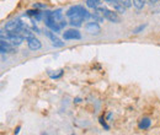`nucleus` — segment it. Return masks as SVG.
<instances>
[{
    "instance_id": "10",
    "label": "nucleus",
    "mask_w": 160,
    "mask_h": 135,
    "mask_svg": "<svg viewBox=\"0 0 160 135\" xmlns=\"http://www.w3.org/2000/svg\"><path fill=\"white\" fill-rule=\"evenodd\" d=\"M46 35H47V37L50 39V41H52V44L54 46V47H63L64 46V43H63V42L59 39V38H58L57 36H54V33H52V32H50V31H46Z\"/></svg>"
},
{
    "instance_id": "17",
    "label": "nucleus",
    "mask_w": 160,
    "mask_h": 135,
    "mask_svg": "<svg viewBox=\"0 0 160 135\" xmlns=\"http://www.w3.org/2000/svg\"><path fill=\"white\" fill-rule=\"evenodd\" d=\"M145 27H147V25H140V26H138L137 28L133 30V33H139V32H142L143 30H144Z\"/></svg>"
},
{
    "instance_id": "8",
    "label": "nucleus",
    "mask_w": 160,
    "mask_h": 135,
    "mask_svg": "<svg viewBox=\"0 0 160 135\" xmlns=\"http://www.w3.org/2000/svg\"><path fill=\"white\" fill-rule=\"evenodd\" d=\"M53 16H54V20H56L57 25L59 26L61 30L64 28V27L66 26V21L64 20V17H63V15H62V11H61V10H56V11H53Z\"/></svg>"
},
{
    "instance_id": "15",
    "label": "nucleus",
    "mask_w": 160,
    "mask_h": 135,
    "mask_svg": "<svg viewBox=\"0 0 160 135\" xmlns=\"http://www.w3.org/2000/svg\"><path fill=\"white\" fill-rule=\"evenodd\" d=\"M133 5H134L136 9L140 10V9L144 7V1H143V0H133Z\"/></svg>"
},
{
    "instance_id": "11",
    "label": "nucleus",
    "mask_w": 160,
    "mask_h": 135,
    "mask_svg": "<svg viewBox=\"0 0 160 135\" xmlns=\"http://www.w3.org/2000/svg\"><path fill=\"white\" fill-rule=\"evenodd\" d=\"M28 41V48L31 49V50H38L41 47H42V44H41V42L37 39V38H30V39H27Z\"/></svg>"
},
{
    "instance_id": "14",
    "label": "nucleus",
    "mask_w": 160,
    "mask_h": 135,
    "mask_svg": "<svg viewBox=\"0 0 160 135\" xmlns=\"http://www.w3.org/2000/svg\"><path fill=\"white\" fill-rule=\"evenodd\" d=\"M101 3H102V0H86V5L90 9H97Z\"/></svg>"
},
{
    "instance_id": "18",
    "label": "nucleus",
    "mask_w": 160,
    "mask_h": 135,
    "mask_svg": "<svg viewBox=\"0 0 160 135\" xmlns=\"http://www.w3.org/2000/svg\"><path fill=\"white\" fill-rule=\"evenodd\" d=\"M121 3H122L126 7H131V6H132V0H121Z\"/></svg>"
},
{
    "instance_id": "22",
    "label": "nucleus",
    "mask_w": 160,
    "mask_h": 135,
    "mask_svg": "<svg viewBox=\"0 0 160 135\" xmlns=\"http://www.w3.org/2000/svg\"><path fill=\"white\" fill-rule=\"evenodd\" d=\"M19 131H20V126H18V128H16V130H15V134H19Z\"/></svg>"
},
{
    "instance_id": "21",
    "label": "nucleus",
    "mask_w": 160,
    "mask_h": 135,
    "mask_svg": "<svg viewBox=\"0 0 160 135\" xmlns=\"http://www.w3.org/2000/svg\"><path fill=\"white\" fill-rule=\"evenodd\" d=\"M107 3H121V0H105Z\"/></svg>"
},
{
    "instance_id": "7",
    "label": "nucleus",
    "mask_w": 160,
    "mask_h": 135,
    "mask_svg": "<svg viewBox=\"0 0 160 135\" xmlns=\"http://www.w3.org/2000/svg\"><path fill=\"white\" fill-rule=\"evenodd\" d=\"M63 38L64 39H81V35L78 30H68L63 33Z\"/></svg>"
},
{
    "instance_id": "5",
    "label": "nucleus",
    "mask_w": 160,
    "mask_h": 135,
    "mask_svg": "<svg viewBox=\"0 0 160 135\" xmlns=\"http://www.w3.org/2000/svg\"><path fill=\"white\" fill-rule=\"evenodd\" d=\"M1 39H5L6 42H9L12 46H20L23 42L22 36H19L18 33H9V32H7V35H5V37L1 36Z\"/></svg>"
},
{
    "instance_id": "24",
    "label": "nucleus",
    "mask_w": 160,
    "mask_h": 135,
    "mask_svg": "<svg viewBox=\"0 0 160 135\" xmlns=\"http://www.w3.org/2000/svg\"><path fill=\"white\" fill-rule=\"evenodd\" d=\"M155 1H156V0H149V3H150V4H155Z\"/></svg>"
},
{
    "instance_id": "9",
    "label": "nucleus",
    "mask_w": 160,
    "mask_h": 135,
    "mask_svg": "<svg viewBox=\"0 0 160 135\" xmlns=\"http://www.w3.org/2000/svg\"><path fill=\"white\" fill-rule=\"evenodd\" d=\"M86 31L90 33V35H99V33L101 32V27H100V25L95 21H91L86 25Z\"/></svg>"
},
{
    "instance_id": "20",
    "label": "nucleus",
    "mask_w": 160,
    "mask_h": 135,
    "mask_svg": "<svg viewBox=\"0 0 160 135\" xmlns=\"http://www.w3.org/2000/svg\"><path fill=\"white\" fill-rule=\"evenodd\" d=\"M45 7H46V5H43V4H39V3L33 4V9H45Z\"/></svg>"
},
{
    "instance_id": "25",
    "label": "nucleus",
    "mask_w": 160,
    "mask_h": 135,
    "mask_svg": "<svg viewBox=\"0 0 160 135\" xmlns=\"http://www.w3.org/2000/svg\"><path fill=\"white\" fill-rule=\"evenodd\" d=\"M80 101H81L80 98H75V102H77V103H79V102H80Z\"/></svg>"
},
{
    "instance_id": "2",
    "label": "nucleus",
    "mask_w": 160,
    "mask_h": 135,
    "mask_svg": "<svg viewBox=\"0 0 160 135\" xmlns=\"http://www.w3.org/2000/svg\"><path fill=\"white\" fill-rule=\"evenodd\" d=\"M97 10L102 14V16H104L105 19H107L108 21H111L113 23H120L121 22V17L118 16V14H117V12H115L112 10H108V9H106V7H102V6H99Z\"/></svg>"
},
{
    "instance_id": "12",
    "label": "nucleus",
    "mask_w": 160,
    "mask_h": 135,
    "mask_svg": "<svg viewBox=\"0 0 160 135\" xmlns=\"http://www.w3.org/2000/svg\"><path fill=\"white\" fill-rule=\"evenodd\" d=\"M27 15L30 16V17H32L35 21H39L42 17H43V14H42L39 10L35 9V10H28L27 11Z\"/></svg>"
},
{
    "instance_id": "13",
    "label": "nucleus",
    "mask_w": 160,
    "mask_h": 135,
    "mask_svg": "<svg viewBox=\"0 0 160 135\" xmlns=\"http://www.w3.org/2000/svg\"><path fill=\"white\" fill-rule=\"evenodd\" d=\"M150 124H151V120L149 119V118H142V119L139 120V123H138V128L145 130L150 126Z\"/></svg>"
},
{
    "instance_id": "1",
    "label": "nucleus",
    "mask_w": 160,
    "mask_h": 135,
    "mask_svg": "<svg viewBox=\"0 0 160 135\" xmlns=\"http://www.w3.org/2000/svg\"><path fill=\"white\" fill-rule=\"evenodd\" d=\"M89 12L86 9H84L83 6L77 5V6H73L70 9L66 11V16L69 17V23L72 26L75 27H79L81 26V23L84 22V20L89 17Z\"/></svg>"
},
{
    "instance_id": "6",
    "label": "nucleus",
    "mask_w": 160,
    "mask_h": 135,
    "mask_svg": "<svg viewBox=\"0 0 160 135\" xmlns=\"http://www.w3.org/2000/svg\"><path fill=\"white\" fill-rule=\"evenodd\" d=\"M0 52H1V54L16 53V49H15V46L10 44L9 42H6L5 39H1V43H0Z\"/></svg>"
},
{
    "instance_id": "19",
    "label": "nucleus",
    "mask_w": 160,
    "mask_h": 135,
    "mask_svg": "<svg viewBox=\"0 0 160 135\" xmlns=\"http://www.w3.org/2000/svg\"><path fill=\"white\" fill-rule=\"evenodd\" d=\"M99 120H100V124H101V125H102V126H104V128H105L106 130H108V129H110V128H108V125H107V124L105 123V120H104V118H102V117H101V118H100V119H99Z\"/></svg>"
},
{
    "instance_id": "16",
    "label": "nucleus",
    "mask_w": 160,
    "mask_h": 135,
    "mask_svg": "<svg viewBox=\"0 0 160 135\" xmlns=\"http://www.w3.org/2000/svg\"><path fill=\"white\" fill-rule=\"evenodd\" d=\"M63 74H64L63 70H58L57 74H50V78H52V79H59V78L63 76Z\"/></svg>"
},
{
    "instance_id": "3",
    "label": "nucleus",
    "mask_w": 160,
    "mask_h": 135,
    "mask_svg": "<svg viewBox=\"0 0 160 135\" xmlns=\"http://www.w3.org/2000/svg\"><path fill=\"white\" fill-rule=\"evenodd\" d=\"M43 19H45V23H46V26L50 30H53L54 32H59L61 28L59 26L57 25L56 20H54V16H53V11H46L43 14Z\"/></svg>"
},
{
    "instance_id": "4",
    "label": "nucleus",
    "mask_w": 160,
    "mask_h": 135,
    "mask_svg": "<svg viewBox=\"0 0 160 135\" xmlns=\"http://www.w3.org/2000/svg\"><path fill=\"white\" fill-rule=\"evenodd\" d=\"M23 27H26L23 25L21 20H16V21H10L5 25V30L9 33H19Z\"/></svg>"
},
{
    "instance_id": "23",
    "label": "nucleus",
    "mask_w": 160,
    "mask_h": 135,
    "mask_svg": "<svg viewBox=\"0 0 160 135\" xmlns=\"http://www.w3.org/2000/svg\"><path fill=\"white\" fill-rule=\"evenodd\" d=\"M111 117H112V113H108L107 114V119H111Z\"/></svg>"
}]
</instances>
